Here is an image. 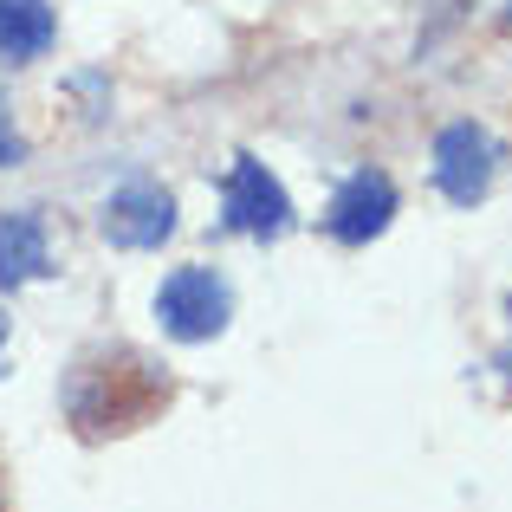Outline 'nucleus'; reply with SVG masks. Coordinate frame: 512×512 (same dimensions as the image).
<instances>
[{
  "instance_id": "6",
  "label": "nucleus",
  "mask_w": 512,
  "mask_h": 512,
  "mask_svg": "<svg viewBox=\"0 0 512 512\" xmlns=\"http://www.w3.org/2000/svg\"><path fill=\"white\" fill-rule=\"evenodd\" d=\"M389 221H396V182H389L383 169L344 175V188L331 195V208H325V234L338 240V247H370Z\"/></svg>"
},
{
  "instance_id": "1",
  "label": "nucleus",
  "mask_w": 512,
  "mask_h": 512,
  "mask_svg": "<svg viewBox=\"0 0 512 512\" xmlns=\"http://www.w3.org/2000/svg\"><path fill=\"white\" fill-rule=\"evenodd\" d=\"M175 402V376L163 370L156 357L143 350H91L65 370V389H59V409L72 422L78 441H111V435H130V428L156 422Z\"/></svg>"
},
{
  "instance_id": "12",
  "label": "nucleus",
  "mask_w": 512,
  "mask_h": 512,
  "mask_svg": "<svg viewBox=\"0 0 512 512\" xmlns=\"http://www.w3.org/2000/svg\"><path fill=\"white\" fill-rule=\"evenodd\" d=\"M506 318H512V299H506Z\"/></svg>"
},
{
  "instance_id": "7",
  "label": "nucleus",
  "mask_w": 512,
  "mask_h": 512,
  "mask_svg": "<svg viewBox=\"0 0 512 512\" xmlns=\"http://www.w3.org/2000/svg\"><path fill=\"white\" fill-rule=\"evenodd\" d=\"M52 273L46 221L33 208H0V292H20Z\"/></svg>"
},
{
  "instance_id": "8",
  "label": "nucleus",
  "mask_w": 512,
  "mask_h": 512,
  "mask_svg": "<svg viewBox=\"0 0 512 512\" xmlns=\"http://www.w3.org/2000/svg\"><path fill=\"white\" fill-rule=\"evenodd\" d=\"M52 39H59V20L46 0H0V59L7 65L46 59Z\"/></svg>"
},
{
  "instance_id": "4",
  "label": "nucleus",
  "mask_w": 512,
  "mask_h": 512,
  "mask_svg": "<svg viewBox=\"0 0 512 512\" xmlns=\"http://www.w3.org/2000/svg\"><path fill=\"white\" fill-rule=\"evenodd\" d=\"M500 163H506V150H500V137H493L487 124H448L435 137V188L454 201V208L487 201Z\"/></svg>"
},
{
  "instance_id": "11",
  "label": "nucleus",
  "mask_w": 512,
  "mask_h": 512,
  "mask_svg": "<svg viewBox=\"0 0 512 512\" xmlns=\"http://www.w3.org/2000/svg\"><path fill=\"white\" fill-rule=\"evenodd\" d=\"M0 344H7V318H0Z\"/></svg>"
},
{
  "instance_id": "10",
  "label": "nucleus",
  "mask_w": 512,
  "mask_h": 512,
  "mask_svg": "<svg viewBox=\"0 0 512 512\" xmlns=\"http://www.w3.org/2000/svg\"><path fill=\"white\" fill-rule=\"evenodd\" d=\"M500 26H506V33H512V0H506V13H500Z\"/></svg>"
},
{
  "instance_id": "2",
  "label": "nucleus",
  "mask_w": 512,
  "mask_h": 512,
  "mask_svg": "<svg viewBox=\"0 0 512 512\" xmlns=\"http://www.w3.org/2000/svg\"><path fill=\"white\" fill-rule=\"evenodd\" d=\"M156 318H163L175 344H208L234 318V292H227V279L214 266H175L163 292H156Z\"/></svg>"
},
{
  "instance_id": "3",
  "label": "nucleus",
  "mask_w": 512,
  "mask_h": 512,
  "mask_svg": "<svg viewBox=\"0 0 512 512\" xmlns=\"http://www.w3.org/2000/svg\"><path fill=\"white\" fill-rule=\"evenodd\" d=\"M221 227L247 240H279L292 234V195L279 188V175L253 156H234V169L221 175Z\"/></svg>"
},
{
  "instance_id": "5",
  "label": "nucleus",
  "mask_w": 512,
  "mask_h": 512,
  "mask_svg": "<svg viewBox=\"0 0 512 512\" xmlns=\"http://www.w3.org/2000/svg\"><path fill=\"white\" fill-rule=\"evenodd\" d=\"M98 227H104L111 247L150 253V247H163V240L175 234V195H169L163 182H124L111 201H104Z\"/></svg>"
},
{
  "instance_id": "9",
  "label": "nucleus",
  "mask_w": 512,
  "mask_h": 512,
  "mask_svg": "<svg viewBox=\"0 0 512 512\" xmlns=\"http://www.w3.org/2000/svg\"><path fill=\"white\" fill-rule=\"evenodd\" d=\"M20 156H26V137H20V130H13V117L0 111V169H13V163H20Z\"/></svg>"
}]
</instances>
